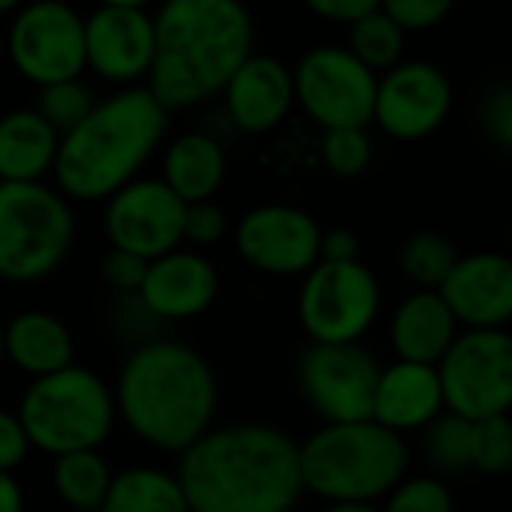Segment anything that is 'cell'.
Returning <instances> with one entry per match:
<instances>
[{"mask_svg":"<svg viewBox=\"0 0 512 512\" xmlns=\"http://www.w3.org/2000/svg\"><path fill=\"white\" fill-rule=\"evenodd\" d=\"M320 223L296 205H256L235 226L241 260L275 278L308 275L320 263Z\"/></svg>","mask_w":512,"mask_h":512,"instance_id":"13","label":"cell"},{"mask_svg":"<svg viewBox=\"0 0 512 512\" xmlns=\"http://www.w3.org/2000/svg\"><path fill=\"white\" fill-rule=\"evenodd\" d=\"M226 211L214 202H190L184 208V241H190L193 247H211L226 235Z\"/></svg>","mask_w":512,"mask_h":512,"instance_id":"35","label":"cell"},{"mask_svg":"<svg viewBox=\"0 0 512 512\" xmlns=\"http://www.w3.org/2000/svg\"><path fill=\"white\" fill-rule=\"evenodd\" d=\"M151 0H100V7H127V10H145Z\"/></svg>","mask_w":512,"mask_h":512,"instance_id":"43","label":"cell"},{"mask_svg":"<svg viewBox=\"0 0 512 512\" xmlns=\"http://www.w3.org/2000/svg\"><path fill=\"white\" fill-rule=\"evenodd\" d=\"M305 7L326 19V22H338V25H353L371 13L380 10V0H305Z\"/></svg>","mask_w":512,"mask_h":512,"instance_id":"39","label":"cell"},{"mask_svg":"<svg viewBox=\"0 0 512 512\" xmlns=\"http://www.w3.org/2000/svg\"><path fill=\"white\" fill-rule=\"evenodd\" d=\"M112 395L124 425L163 452L193 446L217 410L211 365L193 347L163 338L145 341L127 356Z\"/></svg>","mask_w":512,"mask_h":512,"instance_id":"3","label":"cell"},{"mask_svg":"<svg viewBox=\"0 0 512 512\" xmlns=\"http://www.w3.org/2000/svg\"><path fill=\"white\" fill-rule=\"evenodd\" d=\"M106 512H190L175 473L157 467H130L112 476Z\"/></svg>","mask_w":512,"mask_h":512,"instance_id":"25","label":"cell"},{"mask_svg":"<svg viewBox=\"0 0 512 512\" xmlns=\"http://www.w3.org/2000/svg\"><path fill=\"white\" fill-rule=\"evenodd\" d=\"M223 103L229 121L244 133H269L293 109V73L284 61L269 55H250L226 82Z\"/></svg>","mask_w":512,"mask_h":512,"instance_id":"19","label":"cell"},{"mask_svg":"<svg viewBox=\"0 0 512 512\" xmlns=\"http://www.w3.org/2000/svg\"><path fill=\"white\" fill-rule=\"evenodd\" d=\"M175 476L190 512H290L305 494L299 443L263 422L208 428Z\"/></svg>","mask_w":512,"mask_h":512,"instance_id":"1","label":"cell"},{"mask_svg":"<svg viewBox=\"0 0 512 512\" xmlns=\"http://www.w3.org/2000/svg\"><path fill=\"white\" fill-rule=\"evenodd\" d=\"M88 512H106V506H97V509H88Z\"/></svg>","mask_w":512,"mask_h":512,"instance_id":"46","label":"cell"},{"mask_svg":"<svg viewBox=\"0 0 512 512\" xmlns=\"http://www.w3.org/2000/svg\"><path fill=\"white\" fill-rule=\"evenodd\" d=\"M443 404L467 422L512 413V332L464 329L437 362Z\"/></svg>","mask_w":512,"mask_h":512,"instance_id":"8","label":"cell"},{"mask_svg":"<svg viewBox=\"0 0 512 512\" xmlns=\"http://www.w3.org/2000/svg\"><path fill=\"white\" fill-rule=\"evenodd\" d=\"M458 263V250L455 244L440 235V232H413L398 253V266L404 272V278L416 287V290H440V284L449 278L452 266Z\"/></svg>","mask_w":512,"mask_h":512,"instance_id":"27","label":"cell"},{"mask_svg":"<svg viewBox=\"0 0 512 512\" xmlns=\"http://www.w3.org/2000/svg\"><path fill=\"white\" fill-rule=\"evenodd\" d=\"M169 112L148 88H124L61 136L55 181L67 199L100 202L136 181L166 136Z\"/></svg>","mask_w":512,"mask_h":512,"instance_id":"4","label":"cell"},{"mask_svg":"<svg viewBox=\"0 0 512 512\" xmlns=\"http://www.w3.org/2000/svg\"><path fill=\"white\" fill-rule=\"evenodd\" d=\"M482 124L494 142L512 148V85L491 88L482 106Z\"/></svg>","mask_w":512,"mask_h":512,"instance_id":"37","label":"cell"},{"mask_svg":"<svg viewBox=\"0 0 512 512\" xmlns=\"http://www.w3.org/2000/svg\"><path fill=\"white\" fill-rule=\"evenodd\" d=\"M226 178V154L208 133H184L163 154V184L181 202L211 199Z\"/></svg>","mask_w":512,"mask_h":512,"instance_id":"24","label":"cell"},{"mask_svg":"<svg viewBox=\"0 0 512 512\" xmlns=\"http://www.w3.org/2000/svg\"><path fill=\"white\" fill-rule=\"evenodd\" d=\"M404 31L383 13H371L350 25V55L365 64L371 73H389L401 64L404 55Z\"/></svg>","mask_w":512,"mask_h":512,"instance_id":"28","label":"cell"},{"mask_svg":"<svg viewBox=\"0 0 512 512\" xmlns=\"http://www.w3.org/2000/svg\"><path fill=\"white\" fill-rule=\"evenodd\" d=\"M94 106L97 103H94L91 91L79 79H70V82H58V85L40 88V106H37V112L46 118V124L58 136H67L73 127H79L91 115Z\"/></svg>","mask_w":512,"mask_h":512,"instance_id":"31","label":"cell"},{"mask_svg":"<svg viewBox=\"0 0 512 512\" xmlns=\"http://www.w3.org/2000/svg\"><path fill=\"white\" fill-rule=\"evenodd\" d=\"M320 263H359V235L347 226H335L323 232Z\"/></svg>","mask_w":512,"mask_h":512,"instance_id":"40","label":"cell"},{"mask_svg":"<svg viewBox=\"0 0 512 512\" xmlns=\"http://www.w3.org/2000/svg\"><path fill=\"white\" fill-rule=\"evenodd\" d=\"M154 61V16L127 7H97L85 19V64L106 82L148 79Z\"/></svg>","mask_w":512,"mask_h":512,"instance_id":"17","label":"cell"},{"mask_svg":"<svg viewBox=\"0 0 512 512\" xmlns=\"http://www.w3.org/2000/svg\"><path fill=\"white\" fill-rule=\"evenodd\" d=\"M323 512H383L374 503H329V509Z\"/></svg>","mask_w":512,"mask_h":512,"instance_id":"42","label":"cell"},{"mask_svg":"<svg viewBox=\"0 0 512 512\" xmlns=\"http://www.w3.org/2000/svg\"><path fill=\"white\" fill-rule=\"evenodd\" d=\"M455 0H380V10L407 34L428 31L452 13Z\"/></svg>","mask_w":512,"mask_h":512,"instance_id":"34","label":"cell"},{"mask_svg":"<svg viewBox=\"0 0 512 512\" xmlns=\"http://www.w3.org/2000/svg\"><path fill=\"white\" fill-rule=\"evenodd\" d=\"M61 136L37 109L0 118V181H43L58 160Z\"/></svg>","mask_w":512,"mask_h":512,"instance_id":"23","label":"cell"},{"mask_svg":"<svg viewBox=\"0 0 512 512\" xmlns=\"http://www.w3.org/2000/svg\"><path fill=\"white\" fill-rule=\"evenodd\" d=\"M323 163L332 175L338 178H356L368 169L371 163V139L359 127L347 130H326L323 145H320Z\"/></svg>","mask_w":512,"mask_h":512,"instance_id":"33","label":"cell"},{"mask_svg":"<svg viewBox=\"0 0 512 512\" xmlns=\"http://www.w3.org/2000/svg\"><path fill=\"white\" fill-rule=\"evenodd\" d=\"M253 55V22L244 0H166L154 16L148 91L166 112L220 94Z\"/></svg>","mask_w":512,"mask_h":512,"instance_id":"2","label":"cell"},{"mask_svg":"<svg viewBox=\"0 0 512 512\" xmlns=\"http://www.w3.org/2000/svg\"><path fill=\"white\" fill-rule=\"evenodd\" d=\"M446 410L437 365H416L395 359L380 368L371 419L395 434L422 431L431 419Z\"/></svg>","mask_w":512,"mask_h":512,"instance_id":"20","label":"cell"},{"mask_svg":"<svg viewBox=\"0 0 512 512\" xmlns=\"http://www.w3.org/2000/svg\"><path fill=\"white\" fill-rule=\"evenodd\" d=\"M509 151H512V148H509Z\"/></svg>","mask_w":512,"mask_h":512,"instance_id":"49","label":"cell"},{"mask_svg":"<svg viewBox=\"0 0 512 512\" xmlns=\"http://www.w3.org/2000/svg\"><path fill=\"white\" fill-rule=\"evenodd\" d=\"M437 293L458 329H506L512 323V256L497 250L458 256Z\"/></svg>","mask_w":512,"mask_h":512,"instance_id":"16","label":"cell"},{"mask_svg":"<svg viewBox=\"0 0 512 512\" xmlns=\"http://www.w3.org/2000/svg\"><path fill=\"white\" fill-rule=\"evenodd\" d=\"M509 422H512V413H509Z\"/></svg>","mask_w":512,"mask_h":512,"instance_id":"48","label":"cell"},{"mask_svg":"<svg viewBox=\"0 0 512 512\" xmlns=\"http://www.w3.org/2000/svg\"><path fill=\"white\" fill-rule=\"evenodd\" d=\"M10 61L34 85L79 79L85 64V19L64 0H34L10 28Z\"/></svg>","mask_w":512,"mask_h":512,"instance_id":"11","label":"cell"},{"mask_svg":"<svg viewBox=\"0 0 512 512\" xmlns=\"http://www.w3.org/2000/svg\"><path fill=\"white\" fill-rule=\"evenodd\" d=\"M220 290L217 269L196 250H172L148 263L145 281L136 293L154 320H193L205 314Z\"/></svg>","mask_w":512,"mask_h":512,"instance_id":"18","label":"cell"},{"mask_svg":"<svg viewBox=\"0 0 512 512\" xmlns=\"http://www.w3.org/2000/svg\"><path fill=\"white\" fill-rule=\"evenodd\" d=\"M76 238L70 199L43 181H0V281L37 284Z\"/></svg>","mask_w":512,"mask_h":512,"instance_id":"7","label":"cell"},{"mask_svg":"<svg viewBox=\"0 0 512 512\" xmlns=\"http://www.w3.org/2000/svg\"><path fill=\"white\" fill-rule=\"evenodd\" d=\"M100 272H103V281H106L112 290H118V293H124V296H136L139 287H142V281H145L148 260H142V256H136V253H127V250H115V247H112V250L103 256Z\"/></svg>","mask_w":512,"mask_h":512,"instance_id":"36","label":"cell"},{"mask_svg":"<svg viewBox=\"0 0 512 512\" xmlns=\"http://www.w3.org/2000/svg\"><path fill=\"white\" fill-rule=\"evenodd\" d=\"M4 356L34 380L58 374L73 362V335L49 311H22L4 326Z\"/></svg>","mask_w":512,"mask_h":512,"instance_id":"22","label":"cell"},{"mask_svg":"<svg viewBox=\"0 0 512 512\" xmlns=\"http://www.w3.org/2000/svg\"><path fill=\"white\" fill-rule=\"evenodd\" d=\"M19 419L28 443L58 458L67 452L100 449L115 428L118 410L103 377L82 365H70L28 386Z\"/></svg>","mask_w":512,"mask_h":512,"instance_id":"6","label":"cell"},{"mask_svg":"<svg viewBox=\"0 0 512 512\" xmlns=\"http://www.w3.org/2000/svg\"><path fill=\"white\" fill-rule=\"evenodd\" d=\"M410 452L401 434L362 422H326L299 443L305 491L329 503H374L407 476Z\"/></svg>","mask_w":512,"mask_h":512,"instance_id":"5","label":"cell"},{"mask_svg":"<svg viewBox=\"0 0 512 512\" xmlns=\"http://www.w3.org/2000/svg\"><path fill=\"white\" fill-rule=\"evenodd\" d=\"M380 314V284L362 263H317L299 293V320L314 344H359Z\"/></svg>","mask_w":512,"mask_h":512,"instance_id":"9","label":"cell"},{"mask_svg":"<svg viewBox=\"0 0 512 512\" xmlns=\"http://www.w3.org/2000/svg\"><path fill=\"white\" fill-rule=\"evenodd\" d=\"M470 470L482 476H503L512 470V422L509 416H491L473 422Z\"/></svg>","mask_w":512,"mask_h":512,"instance_id":"30","label":"cell"},{"mask_svg":"<svg viewBox=\"0 0 512 512\" xmlns=\"http://www.w3.org/2000/svg\"><path fill=\"white\" fill-rule=\"evenodd\" d=\"M25 0H0V16L4 13H19Z\"/></svg>","mask_w":512,"mask_h":512,"instance_id":"44","label":"cell"},{"mask_svg":"<svg viewBox=\"0 0 512 512\" xmlns=\"http://www.w3.org/2000/svg\"><path fill=\"white\" fill-rule=\"evenodd\" d=\"M383 512H455V500L437 476H404L386 494Z\"/></svg>","mask_w":512,"mask_h":512,"instance_id":"32","label":"cell"},{"mask_svg":"<svg viewBox=\"0 0 512 512\" xmlns=\"http://www.w3.org/2000/svg\"><path fill=\"white\" fill-rule=\"evenodd\" d=\"M296 103L323 130H365L374 121L377 73L359 64L350 49L317 46L293 70Z\"/></svg>","mask_w":512,"mask_h":512,"instance_id":"10","label":"cell"},{"mask_svg":"<svg viewBox=\"0 0 512 512\" xmlns=\"http://www.w3.org/2000/svg\"><path fill=\"white\" fill-rule=\"evenodd\" d=\"M112 470L106 464V458L97 449H82V452H67L55 458L52 467V482L58 497L76 509V512H88L106 503L109 485H112Z\"/></svg>","mask_w":512,"mask_h":512,"instance_id":"26","label":"cell"},{"mask_svg":"<svg viewBox=\"0 0 512 512\" xmlns=\"http://www.w3.org/2000/svg\"><path fill=\"white\" fill-rule=\"evenodd\" d=\"M184 208L163 178H136L106 199V235L115 250L157 260L184 241Z\"/></svg>","mask_w":512,"mask_h":512,"instance_id":"14","label":"cell"},{"mask_svg":"<svg viewBox=\"0 0 512 512\" xmlns=\"http://www.w3.org/2000/svg\"><path fill=\"white\" fill-rule=\"evenodd\" d=\"M28 449H31V443H28L19 413L0 410V470L13 473L25 461Z\"/></svg>","mask_w":512,"mask_h":512,"instance_id":"38","label":"cell"},{"mask_svg":"<svg viewBox=\"0 0 512 512\" xmlns=\"http://www.w3.org/2000/svg\"><path fill=\"white\" fill-rule=\"evenodd\" d=\"M452 112V82L428 61H401L377 79L374 121L398 142L428 139Z\"/></svg>","mask_w":512,"mask_h":512,"instance_id":"15","label":"cell"},{"mask_svg":"<svg viewBox=\"0 0 512 512\" xmlns=\"http://www.w3.org/2000/svg\"><path fill=\"white\" fill-rule=\"evenodd\" d=\"M509 247H512V229H509ZM512 256V253H509Z\"/></svg>","mask_w":512,"mask_h":512,"instance_id":"47","label":"cell"},{"mask_svg":"<svg viewBox=\"0 0 512 512\" xmlns=\"http://www.w3.org/2000/svg\"><path fill=\"white\" fill-rule=\"evenodd\" d=\"M0 512H25V491L13 473L0 470Z\"/></svg>","mask_w":512,"mask_h":512,"instance_id":"41","label":"cell"},{"mask_svg":"<svg viewBox=\"0 0 512 512\" xmlns=\"http://www.w3.org/2000/svg\"><path fill=\"white\" fill-rule=\"evenodd\" d=\"M0 362H4V323H0Z\"/></svg>","mask_w":512,"mask_h":512,"instance_id":"45","label":"cell"},{"mask_svg":"<svg viewBox=\"0 0 512 512\" xmlns=\"http://www.w3.org/2000/svg\"><path fill=\"white\" fill-rule=\"evenodd\" d=\"M455 338L458 323L434 290L410 293L389 320V341L401 362L437 365Z\"/></svg>","mask_w":512,"mask_h":512,"instance_id":"21","label":"cell"},{"mask_svg":"<svg viewBox=\"0 0 512 512\" xmlns=\"http://www.w3.org/2000/svg\"><path fill=\"white\" fill-rule=\"evenodd\" d=\"M305 401L323 422L371 419L380 365L359 344H311L296 368Z\"/></svg>","mask_w":512,"mask_h":512,"instance_id":"12","label":"cell"},{"mask_svg":"<svg viewBox=\"0 0 512 512\" xmlns=\"http://www.w3.org/2000/svg\"><path fill=\"white\" fill-rule=\"evenodd\" d=\"M470 437H473V422L443 410L437 419H431L422 428V449L431 467L443 473H464L470 470Z\"/></svg>","mask_w":512,"mask_h":512,"instance_id":"29","label":"cell"}]
</instances>
